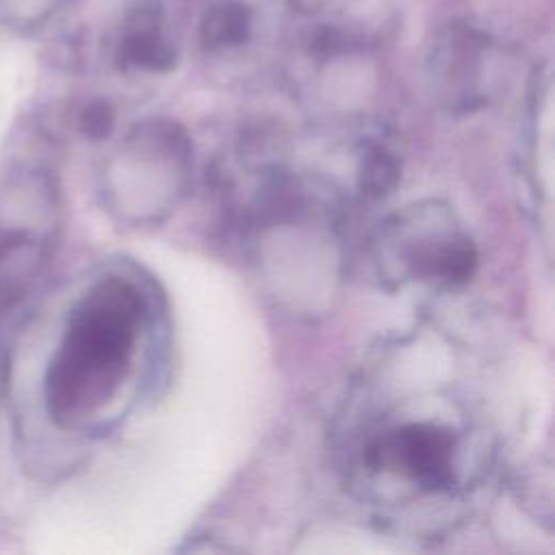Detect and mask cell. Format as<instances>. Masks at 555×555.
<instances>
[{"label": "cell", "instance_id": "cell-3", "mask_svg": "<svg viewBox=\"0 0 555 555\" xmlns=\"http://www.w3.org/2000/svg\"><path fill=\"white\" fill-rule=\"evenodd\" d=\"M247 28H249V15L245 7L225 2V4L212 7L206 13L202 22V39L210 48L232 46L245 39Z\"/></svg>", "mask_w": 555, "mask_h": 555}, {"label": "cell", "instance_id": "cell-2", "mask_svg": "<svg viewBox=\"0 0 555 555\" xmlns=\"http://www.w3.org/2000/svg\"><path fill=\"white\" fill-rule=\"evenodd\" d=\"M455 434L436 423H408L384 434L366 449L371 468H401L425 490H442L453 483Z\"/></svg>", "mask_w": 555, "mask_h": 555}, {"label": "cell", "instance_id": "cell-1", "mask_svg": "<svg viewBox=\"0 0 555 555\" xmlns=\"http://www.w3.org/2000/svg\"><path fill=\"white\" fill-rule=\"evenodd\" d=\"M141 321V293L119 278L98 282L76 304L43 386L56 423L82 421L115 395L128 373Z\"/></svg>", "mask_w": 555, "mask_h": 555}, {"label": "cell", "instance_id": "cell-4", "mask_svg": "<svg viewBox=\"0 0 555 555\" xmlns=\"http://www.w3.org/2000/svg\"><path fill=\"white\" fill-rule=\"evenodd\" d=\"M399 180V160L384 145H369L362 156L360 184L369 197H384Z\"/></svg>", "mask_w": 555, "mask_h": 555}, {"label": "cell", "instance_id": "cell-6", "mask_svg": "<svg viewBox=\"0 0 555 555\" xmlns=\"http://www.w3.org/2000/svg\"><path fill=\"white\" fill-rule=\"evenodd\" d=\"M111 128V113L102 106L98 108H91L87 115H85V132L91 134V137H104Z\"/></svg>", "mask_w": 555, "mask_h": 555}, {"label": "cell", "instance_id": "cell-5", "mask_svg": "<svg viewBox=\"0 0 555 555\" xmlns=\"http://www.w3.org/2000/svg\"><path fill=\"white\" fill-rule=\"evenodd\" d=\"M128 59L147 69H165L173 63V50L158 30H141L128 41Z\"/></svg>", "mask_w": 555, "mask_h": 555}]
</instances>
